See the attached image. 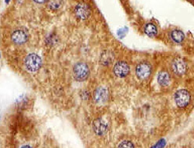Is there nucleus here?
Segmentation results:
<instances>
[{
	"instance_id": "obj_1",
	"label": "nucleus",
	"mask_w": 194,
	"mask_h": 148,
	"mask_svg": "<svg viewBox=\"0 0 194 148\" xmlns=\"http://www.w3.org/2000/svg\"><path fill=\"white\" fill-rule=\"evenodd\" d=\"M25 66L29 72L38 71L42 66V59L35 53H31L25 58Z\"/></svg>"
},
{
	"instance_id": "obj_2",
	"label": "nucleus",
	"mask_w": 194,
	"mask_h": 148,
	"mask_svg": "<svg viewBox=\"0 0 194 148\" xmlns=\"http://www.w3.org/2000/svg\"><path fill=\"white\" fill-rule=\"evenodd\" d=\"M74 75L78 81H85L89 77V66L85 63H78L74 67Z\"/></svg>"
},
{
	"instance_id": "obj_3",
	"label": "nucleus",
	"mask_w": 194,
	"mask_h": 148,
	"mask_svg": "<svg viewBox=\"0 0 194 148\" xmlns=\"http://www.w3.org/2000/svg\"><path fill=\"white\" fill-rule=\"evenodd\" d=\"M175 101L177 106L179 108H184L189 105L190 101V94L186 90H179L175 93Z\"/></svg>"
},
{
	"instance_id": "obj_4",
	"label": "nucleus",
	"mask_w": 194,
	"mask_h": 148,
	"mask_svg": "<svg viewBox=\"0 0 194 148\" xmlns=\"http://www.w3.org/2000/svg\"><path fill=\"white\" fill-rule=\"evenodd\" d=\"M135 73L139 78L141 80H145L148 78L151 74V66L149 63L142 62L136 66Z\"/></svg>"
},
{
	"instance_id": "obj_5",
	"label": "nucleus",
	"mask_w": 194,
	"mask_h": 148,
	"mask_svg": "<svg viewBox=\"0 0 194 148\" xmlns=\"http://www.w3.org/2000/svg\"><path fill=\"white\" fill-rule=\"evenodd\" d=\"M129 66L124 61L117 62L114 67V73L117 77H124L129 73Z\"/></svg>"
},
{
	"instance_id": "obj_6",
	"label": "nucleus",
	"mask_w": 194,
	"mask_h": 148,
	"mask_svg": "<svg viewBox=\"0 0 194 148\" xmlns=\"http://www.w3.org/2000/svg\"><path fill=\"white\" fill-rule=\"evenodd\" d=\"M90 13H91V10L87 4L80 3L75 8L76 16L81 20L87 19L90 15Z\"/></svg>"
},
{
	"instance_id": "obj_7",
	"label": "nucleus",
	"mask_w": 194,
	"mask_h": 148,
	"mask_svg": "<svg viewBox=\"0 0 194 148\" xmlns=\"http://www.w3.org/2000/svg\"><path fill=\"white\" fill-rule=\"evenodd\" d=\"M186 64L182 59H175L172 63V70L177 75H183L186 71Z\"/></svg>"
},
{
	"instance_id": "obj_8",
	"label": "nucleus",
	"mask_w": 194,
	"mask_h": 148,
	"mask_svg": "<svg viewBox=\"0 0 194 148\" xmlns=\"http://www.w3.org/2000/svg\"><path fill=\"white\" fill-rule=\"evenodd\" d=\"M11 38L15 44L22 45L28 41V34L22 30H17L12 34Z\"/></svg>"
},
{
	"instance_id": "obj_9",
	"label": "nucleus",
	"mask_w": 194,
	"mask_h": 148,
	"mask_svg": "<svg viewBox=\"0 0 194 148\" xmlns=\"http://www.w3.org/2000/svg\"><path fill=\"white\" fill-rule=\"evenodd\" d=\"M171 81V77L167 72H161L158 77V82L162 87L168 86Z\"/></svg>"
},
{
	"instance_id": "obj_10",
	"label": "nucleus",
	"mask_w": 194,
	"mask_h": 148,
	"mask_svg": "<svg viewBox=\"0 0 194 148\" xmlns=\"http://www.w3.org/2000/svg\"><path fill=\"white\" fill-rule=\"evenodd\" d=\"M96 101L98 102L105 101L107 98V91L105 88H99L95 94Z\"/></svg>"
},
{
	"instance_id": "obj_11",
	"label": "nucleus",
	"mask_w": 194,
	"mask_h": 148,
	"mask_svg": "<svg viewBox=\"0 0 194 148\" xmlns=\"http://www.w3.org/2000/svg\"><path fill=\"white\" fill-rule=\"evenodd\" d=\"M171 36L174 42H177V43H181L185 38L184 33L180 30H175V31H173L171 32Z\"/></svg>"
},
{
	"instance_id": "obj_12",
	"label": "nucleus",
	"mask_w": 194,
	"mask_h": 148,
	"mask_svg": "<svg viewBox=\"0 0 194 148\" xmlns=\"http://www.w3.org/2000/svg\"><path fill=\"white\" fill-rule=\"evenodd\" d=\"M145 33L148 35L149 37H155L158 34V29L157 27L153 23H147L144 28Z\"/></svg>"
},
{
	"instance_id": "obj_13",
	"label": "nucleus",
	"mask_w": 194,
	"mask_h": 148,
	"mask_svg": "<svg viewBox=\"0 0 194 148\" xmlns=\"http://www.w3.org/2000/svg\"><path fill=\"white\" fill-rule=\"evenodd\" d=\"M106 129H107V126H106L105 123L101 121H98L96 122V124H95V129H96V132L99 134H103V132L106 131Z\"/></svg>"
},
{
	"instance_id": "obj_14",
	"label": "nucleus",
	"mask_w": 194,
	"mask_h": 148,
	"mask_svg": "<svg viewBox=\"0 0 194 148\" xmlns=\"http://www.w3.org/2000/svg\"><path fill=\"white\" fill-rule=\"evenodd\" d=\"M61 0H49V5L52 9H57L61 5Z\"/></svg>"
},
{
	"instance_id": "obj_15",
	"label": "nucleus",
	"mask_w": 194,
	"mask_h": 148,
	"mask_svg": "<svg viewBox=\"0 0 194 148\" xmlns=\"http://www.w3.org/2000/svg\"><path fill=\"white\" fill-rule=\"evenodd\" d=\"M117 148H135V146L131 142L123 141L118 145Z\"/></svg>"
},
{
	"instance_id": "obj_16",
	"label": "nucleus",
	"mask_w": 194,
	"mask_h": 148,
	"mask_svg": "<svg viewBox=\"0 0 194 148\" xmlns=\"http://www.w3.org/2000/svg\"><path fill=\"white\" fill-rule=\"evenodd\" d=\"M34 1L37 3H43V2H46V0H34Z\"/></svg>"
},
{
	"instance_id": "obj_17",
	"label": "nucleus",
	"mask_w": 194,
	"mask_h": 148,
	"mask_svg": "<svg viewBox=\"0 0 194 148\" xmlns=\"http://www.w3.org/2000/svg\"><path fill=\"white\" fill-rule=\"evenodd\" d=\"M21 148H32V147H31V146H28V145H27V146H22V147H21Z\"/></svg>"
}]
</instances>
